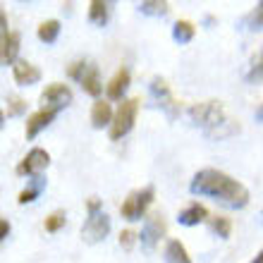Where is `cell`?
<instances>
[{
    "label": "cell",
    "instance_id": "6da1fadb",
    "mask_svg": "<svg viewBox=\"0 0 263 263\" xmlns=\"http://www.w3.org/2000/svg\"><path fill=\"white\" fill-rule=\"evenodd\" d=\"M189 189H192V194L211 196V199L220 201L230 208H244L249 203V189L244 187L242 182H237L235 177H230L228 173L215 170V167L199 170Z\"/></svg>",
    "mask_w": 263,
    "mask_h": 263
},
{
    "label": "cell",
    "instance_id": "7a4b0ae2",
    "mask_svg": "<svg viewBox=\"0 0 263 263\" xmlns=\"http://www.w3.org/2000/svg\"><path fill=\"white\" fill-rule=\"evenodd\" d=\"M189 115L199 127L206 129L208 137H228V134H235L239 129L235 120H230L225 115V108H222L220 101H203V103H194L189 108Z\"/></svg>",
    "mask_w": 263,
    "mask_h": 263
},
{
    "label": "cell",
    "instance_id": "3957f363",
    "mask_svg": "<svg viewBox=\"0 0 263 263\" xmlns=\"http://www.w3.org/2000/svg\"><path fill=\"white\" fill-rule=\"evenodd\" d=\"M137 115H139V98H125L120 108L115 110V118H112V125H110V139L118 141L127 134V132L134 127L137 122Z\"/></svg>",
    "mask_w": 263,
    "mask_h": 263
},
{
    "label": "cell",
    "instance_id": "277c9868",
    "mask_svg": "<svg viewBox=\"0 0 263 263\" xmlns=\"http://www.w3.org/2000/svg\"><path fill=\"white\" fill-rule=\"evenodd\" d=\"M153 196H156V192H153L151 184L144 189H139V192H132V194L125 199V203L120 206L122 218H125V220H139V218L146 213V208L151 206Z\"/></svg>",
    "mask_w": 263,
    "mask_h": 263
},
{
    "label": "cell",
    "instance_id": "5b68a950",
    "mask_svg": "<svg viewBox=\"0 0 263 263\" xmlns=\"http://www.w3.org/2000/svg\"><path fill=\"white\" fill-rule=\"evenodd\" d=\"M151 96L156 98V103L167 112L170 120H175L180 115V101L173 96V91H170V86H167V82L163 77H153L151 79Z\"/></svg>",
    "mask_w": 263,
    "mask_h": 263
},
{
    "label": "cell",
    "instance_id": "8992f818",
    "mask_svg": "<svg viewBox=\"0 0 263 263\" xmlns=\"http://www.w3.org/2000/svg\"><path fill=\"white\" fill-rule=\"evenodd\" d=\"M108 232H110V218L101 211V213L89 215V220L84 222L82 239L86 244H98V242H103L105 237H108Z\"/></svg>",
    "mask_w": 263,
    "mask_h": 263
},
{
    "label": "cell",
    "instance_id": "52a82bcc",
    "mask_svg": "<svg viewBox=\"0 0 263 263\" xmlns=\"http://www.w3.org/2000/svg\"><path fill=\"white\" fill-rule=\"evenodd\" d=\"M165 220H163V215L153 213L148 215L144 220V228H141V235H139V239H141V247H144L146 251H153L156 249V244L160 242V237L165 235Z\"/></svg>",
    "mask_w": 263,
    "mask_h": 263
},
{
    "label": "cell",
    "instance_id": "ba28073f",
    "mask_svg": "<svg viewBox=\"0 0 263 263\" xmlns=\"http://www.w3.org/2000/svg\"><path fill=\"white\" fill-rule=\"evenodd\" d=\"M50 163V156L48 151H43V148H31V151L24 156L20 165H17V175H41V170H46Z\"/></svg>",
    "mask_w": 263,
    "mask_h": 263
},
{
    "label": "cell",
    "instance_id": "9c48e42d",
    "mask_svg": "<svg viewBox=\"0 0 263 263\" xmlns=\"http://www.w3.org/2000/svg\"><path fill=\"white\" fill-rule=\"evenodd\" d=\"M41 103L43 108H65L67 103H72V89H69L67 84H50L46 86V91L41 93Z\"/></svg>",
    "mask_w": 263,
    "mask_h": 263
},
{
    "label": "cell",
    "instance_id": "30bf717a",
    "mask_svg": "<svg viewBox=\"0 0 263 263\" xmlns=\"http://www.w3.org/2000/svg\"><path fill=\"white\" fill-rule=\"evenodd\" d=\"M58 112L60 110H55V108H41V110H36L34 115H29L27 118V139H34L41 129H46V127L55 120Z\"/></svg>",
    "mask_w": 263,
    "mask_h": 263
},
{
    "label": "cell",
    "instance_id": "8fae6325",
    "mask_svg": "<svg viewBox=\"0 0 263 263\" xmlns=\"http://www.w3.org/2000/svg\"><path fill=\"white\" fill-rule=\"evenodd\" d=\"M129 69L127 67H120L115 74H112V79L108 82V86H105V96L110 98V101H125V91L129 89Z\"/></svg>",
    "mask_w": 263,
    "mask_h": 263
},
{
    "label": "cell",
    "instance_id": "7c38bea8",
    "mask_svg": "<svg viewBox=\"0 0 263 263\" xmlns=\"http://www.w3.org/2000/svg\"><path fill=\"white\" fill-rule=\"evenodd\" d=\"M12 77L20 86H31V84H36L41 79V69L36 67V65L27 63V60H17L12 65Z\"/></svg>",
    "mask_w": 263,
    "mask_h": 263
},
{
    "label": "cell",
    "instance_id": "4fadbf2b",
    "mask_svg": "<svg viewBox=\"0 0 263 263\" xmlns=\"http://www.w3.org/2000/svg\"><path fill=\"white\" fill-rule=\"evenodd\" d=\"M20 43L22 36L17 31H7L3 34V46H0V63L3 65H12L17 53H20Z\"/></svg>",
    "mask_w": 263,
    "mask_h": 263
},
{
    "label": "cell",
    "instance_id": "5bb4252c",
    "mask_svg": "<svg viewBox=\"0 0 263 263\" xmlns=\"http://www.w3.org/2000/svg\"><path fill=\"white\" fill-rule=\"evenodd\" d=\"M211 215H208V208L203 206V203H189L184 211H180V215H177V220H180V225H187V228H194V225H199V222L208 220Z\"/></svg>",
    "mask_w": 263,
    "mask_h": 263
},
{
    "label": "cell",
    "instance_id": "9a60e30c",
    "mask_svg": "<svg viewBox=\"0 0 263 263\" xmlns=\"http://www.w3.org/2000/svg\"><path fill=\"white\" fill-rule=\"evenodd\" d=\"M112 108L108 101H96L93 108H91V125L96 129H103V127H110L112 125Z\"/></svg>",
    "mask_w": 263,
    "mask_h": 263
},
{
    "label": "cell",
    "instance_id": "2e32d148",
    "mask_svg": "<svg viewBox=\"0 0 263 263\" xmlns=\"http://www.w3.org/2000/svg\"><path fill=\"white\" fill-rule=\"evenodd\" d=\"M82 89L89 93V96H101V91H103V84H101V74H98V67H93V65H89V69H86V74H84L82 82Z\"/></svg>",
    "mask_w": 263,
    "mask_h": 263
},
{
    "label": "cell",
    "instance_id": "e0dca14e",
    "mask_svg": "<svg viewBox=\"0 0 263 263\" xmlns=\"http://www.w3.org/2000/svg\"><path fill=\"white\" fill-rule=\"evenodd\" d=\"M165 263H192L187 249L180 239H170L165 244Z\"/></svg>",
    "mask_w": 263,
    "mask_h": 263
},
{
    "label": "cell",
    "instance_id": "ac0fdd59",
    "mask_svg": "<svg viewBox=\"0 0 263 263\" xmlns=\"http://www.w3.org/2000/svg\"><path fill=\"white\" fill-rule=\"evenodd\" d=\"M43 189H46V180H43L41 175H34V177L29 180V187L20 192V196H17V203H31L36 196L41 194Z\"/></svg>",
    "mask_w": 263,
    "mask_h": 263
},
{
    "label": "cell",
    "instance_id": "d6986e66",
    "mask_svg": "<svg viewBox=\"0 0 263 263\" xmlns=\"http://www.w3.org/2000/svg\"><path fill=\"white\" fill-rule=\"evenodd\" d=\"M196 34V27L189 20H177L173 27V39L177 43H189Z\"/></svg>",
    "mask_w": 263,
    "mask_h": 263
},
{
    "label": "cell",
    "instance_id": "ffe728a7",
    "mask_svg": "<svg viewBox=\"0 0 263 263\" xmlns=\"http://www.w3.org/2000/svg\"><path fill=\"white\" fill-rule=\"evenodd\" d=\"M36 34H39V39H41L43 43H55L58 36H60V22L58 20H46L41 27H39Z\"/></svg>",
    "mask_w": 263,
    "mask_h": 263
},
{
    "label": "cell",
    "instance_id": "44dd1931",
    "mask_svg": "<svg viewBox=\"0 0 263 263\" xmlns=\"http://www.w3.org/2000/svg\"><path fill=\"white\" fill-rule=\"evenodd\" d=\"M89 20L93 22V24H105V20H108V3H103V0H91Z\"/></svg>",
    "mask_w": 263,
    "mask_h": 263
},
{
    "label": "cell",
    "instance_id": "7402d4cb",
    "mask_svg": "<svg viewBox=\"0 0 263 263\" xmlns=\"http://www.w3.org/2000/svg\"><path fill=\"white\" fill-rule=\"evenodd\" d=\"M208 225H211V230H213L220 239H228L230 232H232V222H230V218H222V215H213V218H208Z\"/></svg>",
    "mask_w": 263,
    "mask_h": 263
},
{
    "label": "cell",
    "instance_id": "603a6c76",
    "mask_svg": "<svg viewBox=\"0 0 263 263\" xmlns=\"http://www.w3.org/2000/svg\"><path fill=\"white\" fill-rule=\"evenodd\" d=\"M139 10H141L144 14L163 17V14H167L170 5H167V3H163V0H144V3H139Z\"/></svg>",
    "mask_w": 263,
    "mask_h": 263
},
{
    "label": "cell",
    "instance_id": "cb8c5ba5",
    "mask_svg": "<svg viewBox=\"0 0 263 263\" xmlns=\"http://www.w3.org/2000/svg\"><path fill=\"white\" fill-rule=\"evenodd\" d=\"M247 82H251V84L263 82V50L258 53L256 58H254V63H251V69L247 72Z\"/></svg>",
    "mask_w": 263,
    "mask_h": 263
},
{
    "label": "cell",
    "instance_id": "d4e9b609",
    "mask_svg": "<svg viewBox=\"0 0 263 263\" xmlns=\"http://www.w3.org/2000/svg\"><path fill=\"white\" fill-rule=\"evenodd\" d=\"M7 108H5V112H7V118H14V115H22V112L27 110V101H22L20 96H7ZM3 112V115H5Z\"/></svg>",
    "mask_w": 263,
    "mask_h": 263
},
{
    "label": "cell",
    "instance_id": "484cf974",
    "mask_svg": "<svg viewBox=\"0 0 263 263\" xmlns=\"http://www.w3.org/2000/svg\"><path fill=\"white\" fill-rule=\"evenodd\" d=\"M65 220H67L65 211H55V213H50L48 218H46L43 228H46V232H58V230H60V228L65 225Z\"/></svg>",
    "mask_w": 263,
    "mask_h": 263
},
{
    "label": "cell",
    "instance_id": "4316f807",
    "mask_svg": "<svg viewBox=\"0 0 263 263\" xmlns=\"http://www.w3.org/2000/svg\"><path fill=\"white\" fill-rule=\"evenodd\" d=\"M86 69H89V65L84 63V60H77V63H72V65H69L67 74L72 77V79H77V82H82V79H84V74H86Z\"/></svg>",
    "mask_w": 263,
    "mask_h": 263
},
{
    "label": "cell",
    "instance_id": "83f0119b",
    "mask_svg": "<svg viewBox=\"0 0 263 263\" xmlns=\"http://www.w3.org/2000/svg\"><path fill=\"white\" fill-rule=\"evenodd\" d=\"M247 22H249L254 29H263V3H258V5L254 7V12L247 17Z\"/></svg>",
    "mask_w": 263,
    "mask_h": 263
},
{
    "label": "cell",
    "instance_id": "f1b7e54d",
    "mask_svg": "<svg viewBox=\"0 0 263 263\" xmlns=\"http://www.w3.org/2000/svg\"><path fill=\"white\" fill-rule=\"evenodd\" d=\"M134 242H137V232H132V230H122V232H120V247H122V249L129 251L132 247H134Z\"/></svg>",
    "mask_w": 263,
    "mask_h": 263
},
{
    "label": "cell",
    "instance_id": "f546056e",
    "mask_svg": "<svg viewBox=\"0 0 263 263\" xmlns=\"http://www.w3.org/2000/svg\"><path fill=\"white\" fill-rule=\"evenodd\" d=\"M86 208H89V215L101 213V201H98V199H91L89 203H86Z\"/></svg>",
    "mask_w": 263,
    "mask_h": 263
},
{
    "label": "cell",
    "instance_id": "4dcf8cb0",
    "mask_svg": "<svg viewBox=\"0 0 263 263\" xmlns=\"http://www.w3.org/2000/svg\"><path fill=\"white\" fill-rule=\"evenodd\" d=\"M7 235H10V222H7V218H3L0 220V239H7Z\"/></svg>",
    "mask_w": 263,
    "mask_h": 263
},
{
    "label": "cell",
    "instance_id": "1f68e13d",
    "mask_svg": "<svg viewBox=\"0 0 263 263\" xmlns=\"http://www.w3.org/2000/svg\"><path fill=\"white\" fill-rule=\"evenodd\" d=\"M251 263H263V249H261V251H258V256H256V258H254V261H251Z\"/></svg>",
    "mask_w": 263,
    "mask_h": 263
},
{
    "label": "cell",
    "instance_id": "d6a6232c",
    "mask_svg": "<svg viewBox=\"0 0 263 263\" xmlns=\"http://www.w3.org/2000/svg\"><path fill=\"white\" fill-rule=\"evenodd\" d=\"M256 118H258V120H263V103L258 105V110H256Z\"/></svg>",
    "mask_w": 263,
    "mask_h": 263
}]
</instances>
